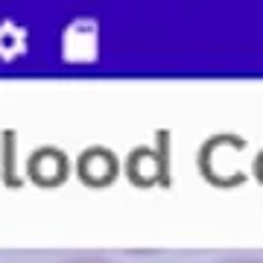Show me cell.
<instances>
[{"mask_svg":"<svg viewBox=\"0 0 263 263\" xmlns=\"http://www.w3.org/2000/svg\"><path fill=\"white\" fill-rule=\"evenodd\" d=\"M120 176V158L117 152L108 149V146H88V149L79 152L76 158V179L88 184V187H108L114 184Z\"/></svg>","mask_w":263,"mask_h":263,"instance_id":"1","label":"cell"},{"mask_svg":"<svg viewBox=\"0 0 263 263\" xmlns=\"http://www.w3.org/2000/svg\"><path fill=\"white\" fill-rule=\"evenodd\" d=\"M214 263H263V257H226V260H214Z\"/></svg>","mask_w":263,"mask_h":263,"instance_id":"5","label":"cell"},{"mask_svg":"<svg viewBox=\"0 0 263 263\" xmlns=\"http://www.w3.org/2000/svg\"><path fill=\"white\" fill-rule=\"evenodd\" d=\"M59 263H120V260L105 257V254H70V257H65Z\"/></svg>","mask_w":263,"mask_h":263,"instance_id":"4","label":"cell"},{"mask_svg":"<svg viewBox=\"0 0 263 263\" xmlns=\"http://www.w3.org/2000/svg\"><path fill=\"white\" fill-rule=\"evenodd\" d=\"M126 176H129L132 184H138V187H152V184H158L164 179V173H167V161L164 155H158L155 146H135L129 152V158H126V170H123Z\"/></svg>","mask_w":263,"mask_h":263,"instance_id":"3","label":"cell"},{"mask_svg":"<svg viewBox=\"0 0 263 263\" xmlns=\"http://www.w3.org/2000/svg\"><path fill=\"white\" fill-rule=\"evenodd\" d=\"M27 176L38 187H59L70 179V158L59 146H38L27 158Z\"/></svg>","mask_w":263,"mask_h":263,"instance_id":"2","label":"cell"}]
</instances>
